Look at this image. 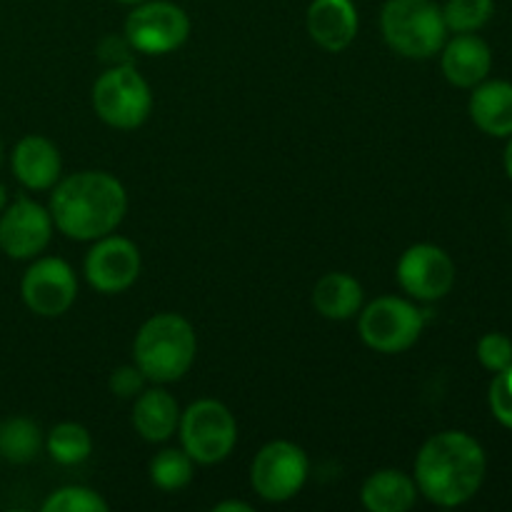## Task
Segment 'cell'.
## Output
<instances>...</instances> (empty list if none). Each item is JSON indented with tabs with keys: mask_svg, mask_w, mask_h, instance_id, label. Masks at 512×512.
I'll list each match as a JSON object with an SVG mask.
<instances>
[{
	"mask_svg": "<svg viewBox=\"0 0 512 512\" xmlns=\"http://www.w3.org/2000/svg\"><path fill=\"white\" fill-rule=\"evenodd\" d=\"M183 450L195 463L213 465L230 455L238 440L233 413L218 400H198L180 418Z\"/></svg>",
	"mask_w": 512,
	"mask_h": 512,
	"instance_id": "8992f818",
	"label": "cell"
},
{
	"mask_svg": "<svg viewBox=\"0 0 512 512\" xmlns=\"http://www.w3.org/2000/svg\"><path fill=\"white\" fill-rule=\"evenodd\" d=\"M478 360L483 363V368L500 373V370L510 368L512 365V343L510 338L500 333H490L485 338H480L478 343Z\"/></svg>",
	"mask_w": 512,
	"mask_h": 512,
	"instance_id": "484cf974",
	"label": "cell"
},
{
	"mask_svg": "<svg viewBox=\"0 0 512 512\" xmlns=\"http://www.w3.org/2000/svg\"><path fill=\"white\" fill-rule=\"evenodd\" d=\"M253 508L245 503H238V500H225V503L215 505V512H250Z\"/></svg>",
	"mask_w": 512,
	"mask_h": 512,
	"instance_id": "f1b7e54d",
	"label": "cell"
},
{
	"mask_svg": "<svg viewBox=\"0 0 512 512\" xmlns=\"http://www.w3.org/2000/svg\"><path fill=\"white\" fill-rule=\"evenodd\" d=\"M493 8V0H448L443 18L455 33H473L493 18Z\"/></svg>",
	"mask_w": 512,
	"mask_h": 512,
	"instance_id": "cb8c5ba5",
	"label": "cell"
},
{
	"mask_svg": "<svg viewBox=\"0 0 512 512\" xmlns=\"http://www.w3.org/2000/svg\"><path fill=\"white\" fill-rule=\"evenodd\" d=\"M140 253L130 240L108 238L103 235L100 243L85 258V275L88 283L100 293H123L138 280Z\"/></svg>",
	"mask_w": 512,
	"mask_h": 512,
	"instance_id": "4fadbf2b",
	"label": "cell"
},
{
	"mask_svg": "<svg viewBox=\"0 0 512 512\" xmlns=\"http://www.w3.org/2000/svg\"><path fill=\"white\" fill-rule=\"evenodd\" d=\"M423 310L403 298H378L360 315V335L378 353H403L420 338Z\"/></svg>",
	"mask_w": 512,
	"mask_h": 512,
	"instance_id": "52a82bcc",
	"label": "cell"
},
{
	"mask_svg": "<svg viewBox=\"0 0 512 512\" xmlns=\"http://www.w3.org/2000/svg\"><path fill=\"white\" fill-rule=\"evenodd\" d=\"M150 478L160 490H180L193 480V458L185 450H163L150 463Z\"/></svg>",
	"mask_w": 512,
	"mask_h": 512,
	"instance_id": "603a6c76",
	"label": "cell"
},
{
	"mask_svg": "<svg viewBox=\"0 0 512 512\" xmlns=\"http://www.w3.org/2000/svg\"><path fill=\"white\" fill-rule=\"evenodd\" d=\"M493 65L488 43L473 33H460L458 38L445 45L443 73L458 88H475L483 83Z\"/></svg>",
	"mask_w": 512,
	"mask_h": 512,
	"instance_id": "9a60e30c",
	"label": "cell"
},
{
	"mask_svg": "<svg viewBox=\"0 0 512 512\" xmlns=\"http://www.w3.org/2000/svg\"><path fill=\"white\" fill-rule=\"evenodd\" d=\"M470 115L475 125L493 138L512 135V83L505 80L478 83L470 98Z\"/></svg>",
	"mask_w": 512,
	"mask_h": 512,
	"instance_id": "e0dca14e",
	"label": "cell"
},
{
	"mask_svg": "<svg viewBox=\"0 0 512 512\" xmlns=\"http://www.w3.org/2000/svg\"><path fill=\"white\" fill-rule=\"evenodd\" d=\"M505 170H508V175L512 178V140L508 143V150H505Z\"/></svg>",
	"mask_w": 512,
	"mask_h": 512,
	"instance_id": "f546056e",
	"label": "cell"
},
{
	"mask_svg": "<svg viewBox=\"0 0 512 512\" xmlns=\"http://www.w3.org/2000/svg\"><path fill=\"white\" fill-rule=\"evenodd\" d=\"M485 453L475 438L460 430L438 433L420 448L415 485L430 503L455 508L473 498L485 480Z\"/></svg>",
	"mask_w": 512,
	"mask_h": 512,
	"instance_id": "6da1fadb",
	"label": "cell"
},
{
	"mask_svg": "<svg viewBox=\"0 0 512 512\" xmlns=\"http://www.w3.org/2000/svg\"><path fill=\"white\" fill-rule=\"evenodd\" d=\"M383 35L405 58H430L445 43L443 10L433 0H388L383 8Z\"/></svg>",
	"mask_w": 512,
	"mask_h": 512,
	"instance_id": "277c9868",
	"label": "cell"
},
{
	"mask_svg": "<svg viewBox=\"0 0 512 512\" xmlns=\"http://www.w3.org/2000/svg\"><path fill=\"white\" fill-rule=\"evenodd\" d=\"M128 198L113 175L75 173L58 183L50 198V218L60 233L75 240H100L123 220Z\"/></svg>",
	"mask_w": 512,
	"mask_h": 512,
	"instance_id": "7a4b0ae2",
	"label": "cell"
},
{
	"mask_svg": "<svg viewBox=\"0 0 512 512\" xmlns=\"http://www.w3.org/2000/svg\"><path fill=\"white\" fill-rule=\"evenodd\" d=\"M398 280L418 300H440L455 283V265L438 245L420 243L403 253L398 263Z\"/></svg>",
	"mask_w": 512,
	"mask_h": 512,
	"instance_id": "8fae6325",
	"label": "cell"
},
{
	"mask_svg": "<svg viewBox=\"0 0 512 512\" xmlns=\"http://www.w3.org/2000/svg\"><path fill=\"white\" fill-rule=\"evenodd\" d=\"M40 430L28 418H10L0 423V455L15 465L30 463L40 450Z\"/></svg>",
	"mask_w": 512,
	"mask_h": 512,
	"instance_id": "44dd1931",
	"label": "cell"
},
{
	"mask_svg": "<svg viewBox=\"0 0 512 512\" xmlns=\"http://www.w3.org/2000/svg\"><path fill=\"white\" fill-rule=\"evenodd\" d=\"M120 3H128V5H138V3H145V0H120Z\"/></svg>",
	"mask_w": 512,
	"mask_h": 512,
	"instance_id": "1f68e13d",
	"label": "cell"
},
{
	"mask_svg": "<svg viewBox=\"0 0 512 512\" xmlns=\"http://www.w3.org/2000/svg\"><path fill=\"white\" fill-rule=\"evenodd\" d=\"M93 450L90 433L78 423H60L48 435V453L60 465H78Z\"/></svg>",
	"mask_w": 512,
	"mask_h": 512,
	"instance_id": "7402d4cb",
	"label": "cell"
},
{
	"mask_svg": "<svg viewBox=\"0 0 512 512\" xmlns=\"http://www.w3.org/2000/svg\"><path fill=\"white\" fill-rule=\"evenodd\" d=\"M308 478V458L298 445L288 440L268 443L253 460L250 480L260 498L270 503H285L300 493Z\"/></svg>",
	"mask_w": 512,
	"mask_h": 512,
	"instance_id": "9c48e42d",
	"label": "cell"
},
{
	"mask_svg": "<svg viewBox=\"0 0 512 512\" xmlns=\"http://www.w3.org/2000/svg\"><path fill=\"white\" fill-rule=\"evenodd\" d=\"M360 495L370 512H405L415 505L418 485L400 470H380L365 480Z\"/></svg>",
	"mask_w": 512,
	"mask_h": 512,
	"instance_id": "d6986e66",
	"label": "cell"
},
{
	"mask_svg": "<svg viewBox=\"0 0 512 512\" xmlns=\"http://www.w3.org/2000/svg\"><path fill=\"white\" fill-rule=\"evenodd\" d=\"M188 33L190 20L185 10L165 0L138 3L125 20V38L130 48L148 55H163L180 48Z\"/></svg>",
	"mask_w": 512,
	"mask_h": 512,
	"instance_id": "ba28073f",
	"label": "cell"
},
{
	"mask_svg": "<svg viewBox=\"0 0 512 512\" xmlns=\"http://www.w3.org/2000/svg\"><path fill=\"white\" fill-rule=\"evenodd\" d=\"M3 155H5V148H3V140H0V165H3Z\"/></svg>",
	"mask_w": 512,
	"mask_h": 512,
	"instance_id": "d6a6232c",
	"label": "cell"
},
{
	"mask_svg": "<svg viewBox=\"0 0 512 512\" xmlns=\"http://www.w3.org/2000/svg\"><path fill=\"white\" fill-rule=\"evenodd\" d=\"M13 173L25 188L48 190L60 178V153L48 138L28 135L13 150Z\"/></svg>",
	"mask_w": 512,
	"mask_h": 512,
	"instance_id": "2e32d148",
	"label": "cell"
},
{
	"mask_svg": "<svg viewBox=\"0 0 512 512\" xmlns=\"http://www.w3.org/2000/svg\"><path fill=\"white\" fill-rule=\"evenodd\" d=\"M195 333L185 318L163 313L150 318L135 338L133 355L140 373L155 383L183 378L195 360Z\"/></svg>",
	"mask_w": 512,
	"mask_h": 512,
	"instance_id": "3957f363",
	"label": "cell"
},
{
	"mask_svg": "<svg viewBox=\"0 0 512 512\" xmlns=\"http://www.w3.org/2000/svg\"><path fill=\"white\" fill-rule=\"evenodd\" d=\"M490 410L505 428L512 430V365L495 373L490 385Z\"/></svg>",
	"mask_w": 512,
	"mask_h": 512,
	"instance_id": "4316f807",
	"label": "cell"
},
{
	"mask_svg": "<svg viewBox=\"0 0 512 512\" xmlns=\"http://www.w3.org/2000/svg\"><path fill=\"white\" fill-rule=\"evenodd\" d=\"M308 33L330 53H340L358 33V13L350 0H313L308 8Z\"/></svg>",
	"mask_w": 512,
	"mask_h": 512,
	"instance_id": "5bb4252c",
	"label": "cell"
},
{
	"mask_svg": "<svg viewBox=\"0 0 512 512\" xmlns=\"http://www.w3.org/2000/svg\"><path fill=\"white\" fill-rule=\"evenodd\" d=\"M5 205H8V190H5V185H0V213L5 210Z\"/></svg>",
	"mask_w": 512,
	"mask_h": 512,
	"instance_id": "4dcf8cb0",
	"label": "cell"
},
{
	"mask_svg": "<svg viewBox=\"0 0 512 512\" xmlns=\"http://www.w3.org/2000/svg\"><path fill=\"white\" fill-rule=\"evenodd\" d=\"M45 512H105L108 503L98 493L80 485L60 488L43 503Z\"/></svg>",
	"mask_w": 512,
	"mask_h": 512,
	"instance_id": "d4e9b609",
	"label": "cell"
},
{
	"mask_svg": "<svg viewBox=\"0 0 512 512\" xmlns=\"http://www.w3.org/2000/svg\"><path fill=\"white\" fill-rule=\"evenodd\" d=\"M313 305L323 318L348 320L363 305V288L345 273H328L315 283Z\"/></svg>",
	"mask_w": 512,
	"mask_h": 512,
	"instance_id": "ffe728a7",
	"label": "cell"
},
{
	"mask_svg": "<svg viewBox=\"0 0 512 512\" xmlns=\"http://www.w3.org/2000/svg\"><path fill=\"white\" fill-rule=\"evenodd\" d=\"M145 380L148 378L140 373L138 365H135V368L125 365V368L113 370V375H110V390H113V395H118V398H135V395L143 393Z\"/></svg>",
	"mask_w": 512,
	"mask_h": 512,
	"instance_id": "83f0119b",
	"label": "cell"
},
{
	"mask_svg": "<svg viewBox=\"0 0 512 512\" xmlns=\"http://www.w3.org/2000/svg\"><path fill=\"white\" fill-rule=\"evenodd\" d=\"M53 233V218L43 205L18 198L0 213V250L15 260L35 258Z\"/></svg>",
	"mask_w": 512,
	"mask_h": 512,
	"instance_id": "7c38bea8",
	"label": "cell"
},
{
	"mask_svg": "<svg viewBox=\"0 0 512 512\" xmlns=\"http://www.w3.org/2000/svg\"><path fill=\"white\" fill-rule=\"evenodd\" d=\"M93 108L113 128L133 130L150 115L153 95L133 65H113L95 80Z\"/></svg>",
	"mask_w": 512,
	"mask_h": 512,
	"instance_id": "5b68a950",
	"label": "cell"
},
{
	"mask_svg": "<svg viewBox=\"0 0 512 512\" xmlns=\"http://www.w3.org/2000/svg\"><path fill=\"white\" fill-rule=\"evenodd\" d=\"M20 290H23L25 305L33 313L43 318H58L73 305L78 295V280L65 260L43 258L30 265Z\"/></svg>",
	"mask_w": 512,
	"mask_h": 512,
	"instance_id": "30bf717a",
	"label": "cell"
},
{
	"mask_svg": "<svg viewBox=\"0 0 512 512\" xmlns=\"http://www.w3.org/2000/svg\"><path fill=\"white\" fill-rule=\"evenodd\" d=\"M180 423L178 400L168 390H143L135 400L133 425L150 443H163L175 433Z\"/></svg>",
	"mask_w": 512,
	"mask_h": 512,
	"instance_id": "ac0fdd59",
	"label": "cell"
}]
</instances>
